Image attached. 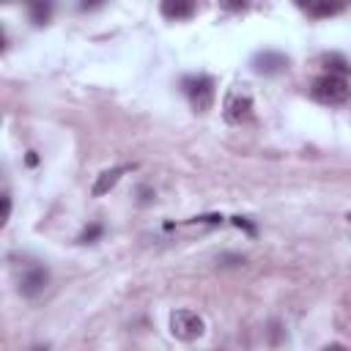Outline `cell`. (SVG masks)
I'll list each match as a JSON object with an SVG mask.
<instances>
[{"instance_id":"6da1fadb","label":"cell","mask_w":351,"mask_h":351,"mask_svg":"<svg viewBox=\"0 0 351 351\" xmlns=\"http://www.w3.org/2000/svg\"><path fill=\"white\" fill-rule=\"evenodd\" d=\"M310 93H313V99L321 101V104H343V101L351 99V85H348L346 77L326 71V74H321V77L313 82Z\"/></svg>"},{"instance_id":"7a4b0ae2","label":"cell","mask_w":351,"mask_h":351,"mask_svg":"<svg viewBox=\"0 0 351 351\" xmlns=\"http://www.w3.org/2000/svg\"><path fill=\"white\" fill-rule=\"evenodd\" d=\"M184 93H186V99H189V104H192L195 112H208L211 104H214V96H217L214 80H211L208 74L186 77V80H184Z\"/></svg>"},{"instance_id":"4fadbf2b","label":"cell","mask_w":351,"mask_h":351,"mask_svg":"<svg viewBox=\"0 0 351 351\" xmlns=\"http://www.w3.org/2000/svg\"><path fill=\"white\" fill-rule=\"evenodd\" d=\"M247 3H250V0H219V5H222L225 11H244Z\"/></svg>"},{"instance_id":"7c38bea8","label":"cell","mask_w":351,"mask_h":351,"mask_svg":"<svg viewBox=\"0 0 351 351\" xmlns=\"http://www.w3.org/2000/svg\"><path fill=\"white\" fill-rule=\"evenodd\" d=\"M101 233H104V228H101L99 222H93V225H88V228L80 233V241H82V244H88V241H96Z\"/></svg>"},{"instance_id":"9a60e30c","label":"cell","mask_w":351,"mask_h":351,"mask_svg":"<svg viewBox=\"0 0 351 351\" xmlns=\"http://www.w3.org/2000/svg\"><path fill=\"white\" fill-rule=\"evenodd\" d=\"M8 217H11V195L5 192V195H3V219H0V222L5 225V222H8Z\"/></svg>"},{"instance_id":"d6986e66","label":"cell","mask_w":351,"mask_h":351,"mask_svg":"<svg viewBox=\"0 0 351 351\" xmlns=\"http://www.w3.org/2000/svg\"><path fill=\"white\" fill-rule=\"evenodd\" d=\"M293 3H296V5H299V8H310V5H313V3H315V0H293Z\"/></svg>"},{"instance_id":"9c48e42d","label":"cell","mask_w":351,"mask_h":351,"mask_svg":"<svg viewBox=\"0 0 351 351\" xmlns=\"http://www.w3.org/2000/svg\"><path fill=\"white\" fill-rule=\"evenodd\" d=\"M27 5V14L36 25H47L49 22V14H52V0H25Z\"/></svg>"},{"instance_id":"5b68a950","label":"cell","mask_w":351,"mask_h":351,"mask_svg":"<svg viewBox=\"0 0 351 351\" xmlns=\"http://www.w3.org/2000/svg\"><path fill=\"white\" fill-rule=\"evenodd\" d=\"M252 69H255L258 74L271 77V74H280V71H285V69H288V58H285L282 52L263 49V52H258V55L252 58Z\"/></svg>"},{"instance_id":"8fae6325","label":"cell","mask_w":351,"mask_h":351,"mask_svg":"<svg viewBox=\"0 0 351 351\" xmlns=\"http://www.w3.org/2000/svg\"><path fill=\"white\" fill-rule=\"evenodd\" d=\"M343 5H346V0H315L310 8L315 16H329V14H337Z\"/></svg>"},{"instance_id":"8992f818","label":"cell","mask_w":351,"mask_h":351,"mask_svg":"<svg viewBox=\"0 0 351 351\" xmlns=\"http://www.w3.org/2000/svg\"><path fill=\"white\" fill-rule=\"evenodd\" d=\"M47 282H49V271L44 266H27V271L19 280V291L25 296H36V293H41L47 288Z\"/></svg>"},{"instance_id":"3957f363","label":"cell","mask_w":351,"mask_h":351,"mask_svg":"<svg viewBox=\"0 0 351 351\" xmlns=\"http://www.w3.org/2000/svg\"><path fill=\"white\" fill-rule=\"evenodd\" d=\"M250 110H252V96L244 85H230L228 93H225V101H222V115L228 123H241L250 118Z\"/></svg>"},{"instance_id":"277c9868","label":"cell","mask_w":351,"mask_h":351,"mask_svg":"<svg viewBox=\"0 0 351 351\" xmlns=\"http://www.w3.org/2000/svg\"><path fill=\"white\" fill-rule=\"evenodd\" d=\"M203 318L197 315V313H192V310H176L173 315H170V332H173V337H178V340H197L200 335H203Z\"/></svg>"},{"instance_id":"30bf717a","label":"cell","mask_w":351,"mask_h":351,"mask_svg":"<svg viewBox=\"0 0 351 351\" xmlns=\"http://www.w3.org/2000/svg\"><path fill=\"white\" fill-rule=\"evenodd\" d=\"M324 63H326L329 74H340V77H348L351 74V63L343 55H337V52H326L324 55Z\"/></svg>"},{"instance_id":"5bb4252c","label":"cell","mask_w":351,"mask_h":351,"mask_svg":"<svg viewBox=\"0 0 351 351\" xmlns=\"http://www.w3.org/2000/svg\"><path fill=\"white\" fill-rule=\"evenodd\" d=\"M233 225H236V228H244L247 233H255V225H252L247 217H233Z\"/></svg>"},{"instance_id":"ffe728a7","label":"cell","mask_w":351,"mask_h":351,"mask_svg":"<svg viewBox=\"0 0 351 351\" xmlns=\"http://www.w3.org/2000/svg\"><path fill=\"white\" fill-rule=\"evenodd\" d=\"M346 219H348V222H351V211H348V214H346Z\"/></svg>"},{"instance_id":"2e32d148","label":"cell","mask_w":351,"mask_h":351,"mask_svg":"<svg viewBox=\"0 0 351 351\" xmlns=\"http://www.w3.org/2000/svg\"><path fill=\"white\" fill-rule=\"evenodd\" d=\"M189 222H208V225H217V222H222V217H219V214H206V217H195V219H189Z\"/></svg>"},{"instance_id":"ba28073f","label":"cell","mask_w":351,"mask_h":351,"mask_svg":"<svg viewBox=\"0 0 351 351\" xmlns=\"http://www.w3.org/2000/svg\"><path fill=\"white\" fill-rule=\"evenodd\" d=\"M195 11V0H162V14L167 19H186Z\"/></svg>"},{"instance_id":"52a82bcc","label":"cell","mask_w":351,"mask_h":351,"mask_svg":"<svg viewBox=\"0 0 351 351\" xmlns=\"http://www.w3.org/2000/svg\"><path fill=\"white\" fill-rule=\"evenodd\" d=\"M126 173V167H112V170H104L99 178H96V184H93V189H90V195L93 197H101V195H107L118 181H121V176Z\"/></svg>"},{"instance_id":"e0dca14e","label":"cell","mask_w":351,"mask_h":351,"mask_svg":"<svg viewBox=\"0 0 351 351\" xmlns=\"http://www.w3.org/2000/svg\"><path fill=\"white\" fill-rule=\"evenodd\" d=\"M101 3H104V0H82V3H80V8H82V11H88V8H96V5H101Z\"/></svg>"},{"instance_id":"ac0fdd59","label":"cell","mask_w":351,"mask_h":351,"mask_svg":"<svg viewBox=\"0 0 351 351\" xmlns=\"http://www.w3.org/2000/svg\"><path fill=\"white\" fill-rule=\"evenodd\" d=\"M25 162H27V167H36V165H38V156H36V151H27Z\"/></svg>"}]
</instances>
